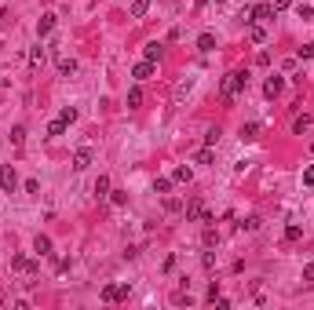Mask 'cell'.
<instances>
[{
  "label": "cell",
  "mask_w": 314,
  "mask_h": 310,
  "mask_svg": "<svg viewBox=\"0 0 314 310\" xmlns=\"http://www.w3.org/2000/svg\"><path fill=\"white\" fill-rule=\"evenodd\" d=\"M281 88H285V77H278V73H271V77L263 80V95H267V99H278Z\"/></svg>",
  "instance_id": "cell-5"
},
{
  "label": "cell",
  "mask_w": 314,
  "mask_h": 310,
  "mask_svg": "<svg viewBox=\"0 0 314 310\" xmlns=\"http://www.w3.org/2000/svg\"><path fill=\"white\" fill-rule=\"evenodd\" d=\"M252 18H256V22H271V18H274V7H271V4L252 7Z\"/></svg>",
  "instance_id": "cell-10"
},
{
  "label": "cell",
  "mask_w": 314,
  "mask_h": 310,
  "mask_svg": "<svg viewBox=\"0 0 314 310\" xmlns=\"http://www.w3.org/2000/svg\"><path fill=\"white\" fill-rule=\"evenodd\" d=\"M303 237V227L300 223H289V227H285V241H300Z\"/></svg>",
  "instance_id": "cell-21"
},
{
  "label": "cell",
  "mask_w": 314,
  "mask_h": 310,
  "mask_svg": "<svg viewBox=\"0 0 314 310\" xmlns=\"http://www.w3.org/2000/svg\"><path fill=\"white\" fill-rule=\"evenodd\" d=\"M0 186H4V194H15L18 175H15V168H11V164H4V168H0Z\"/></svg>",
  "instance_id": "cell-6"
},
{
  "label": "cell",
  "mask_w": 314,
  "mask_h": 310,
  "mask_svg": "<svg viewBox=\"0 0 314 310\" xmlns=\"http://www.w3.org/2000/svg\"><path fill=\"white\" fill-rule=\"evenodd\" d=\"M237 230H241V233H256V230H260V219H256V215H248V219L237 223Z\"/></svg>",
  "instance_id": "cell-16"
},
{
  "label": "cell",
  "mask_w": 314,
  "mask_h": 310,
  "mask_svg": "<svg viewBox=\"0 0 314 310\" xmlns=\"http://www.w3.org/2000/svg\"><path fill=\"white\" fill-rule=\"evenodd\" d=\"M91 161H95V150H91V146H80L77 154H73V168H77V172L91 168Z\"/></svg>",
  "instance_id": "cell-4"
},
{
  "label": "cell",
  "mask_w": 314,
  "mask_h": 310,
  "mask_svg": "<svg viewBox=\"0 0 314 310\" xmlns=\"http://www.w3.org/2000/svg\"><path fill=\"white\" fill-rule=\"evenodd\" d=\"M40 66H44V48H40V44H37V48L30 51V70L37 73V70H40Z\"/></svg>",
  "instance_id": "cell-14"
},
{
  "label": "cell",
  "mask_w": 314,
  "mask_h": 310,
  "mask_svg": "<svg viewBox=\"0 0 314 310\" xmlns=\"http://www.w3.org/2000/svg\"><path fill=\"white\" fill-rule=\"evenodd\" d=\"M55 62H59V70L66 73V77H70L73 70H77V62H73V59H66V55H59V59H55Z\"/></svg>",
  "instance_id": "cell-25"
},
{
  "label": "cell",
  "mask_w": 314,
  "mask_h": 310,
  "mask_svg": "<svg viewBox=\"0 0 314 310\" xmlns=\"http://www.w3.org/2000/svg\"><path fill=\"white\" fill-rule=\"evenodd\" d=\"M307 128H311V117H307V114H303V117H296V124H292V131H296V135H303Z\"/></svg>",
  "instance_id": "cell-29"
},
{
  "label": "cell",
  "mask_w": 314,
  "mask_h": 310,
  "mask_svg": "<svg viewBox=\"0 0 314 310\" xmlns=\"http://www.w3.org/2000/svg\"><path fill=\"white\" fill-rule=\"evenodd\" d=\"M33 248H37V256H48V252H51V237H44V233H40V237L33 241Z\"/></svg>",
  "instance_id": "cell-18"
},
{
  "label": "cell",
  "mask_w": 314,
  "mask_h": 310,
  "mask_svg": "<svg viewBox=\"0 0 314 310\" xmlns=\"http://www.w3.org/2000/svg\"><path fill=\"white\" fill-rule=\"evenodd\" d=\"M197 48L201 51H216V37H212V33H201L197 37Z\"/></svg>",
  "instance_id": "cell-17"
},
{
  "label": "cell",
  "mask_w": 314,
  "mask_h": 310,
  "mask_svg": "<svg viewBox=\"0 0 314 310\" xmlns=\"http://www.w3.org/2000/svg\"><path fill=\"white\" fill-rule=\"evenodd\" d=\"M248 40H252V44H263V40H267V30H263L260 22H252V26H248Z\"/></svg>",
  "instance_id": "cell-12"
},
{
  "label": "cell",
  "mask_w": 314,
  "mask_h": 310,
  "mask_svg": "<svg viewBox=\"0 0 314 310\" xmlns=\"http://www.w3.org/2000/svg\"><path fill=\"white\" fill-rule=\"evenodd\" d=\"M161 55H164V48H161V44H146V59H150V62H161Z\"/></svg>",
  "instance_id": "cell-20"
},
{
  "label": "cell",
  "mask_w": 314,
  "mask_h": 310,
  "mask_svg": "<svg viewBox=\"0 0 314 310\" xmlns=\"http://www.w3.org/2000/svg\"><path fill=\"white\" fill-rule=\"evenodd\" d=\"M154 66H157V62L143 59V62H139V66H135V70H132V77H135V80H146V77H154Z\"/></svg>",
  "instance_id": "cell-9"
},
{
  "label": "cell",
  "mask_w": 314,
  "mask_h": 310,
  "mask_svg": "<svg viewBox=\"0 0 314 310\" xmlns=\"http://www.w3.org/2000/svg\"><path fill=\"white\" fill-rule=\"evenodd\" d=\"M256 135H260V124H256V120H252V124H245V128H241V139H245V143H252Z\"/></svg>",
  "instance_id": "cell-26"
},
{
  "label": "cell",
  "mask_w": 314,
  "mask_h": 310,
  "mask_svg": "<svg viewBox=\"0 0 314 310\" xmlns=\"http://www.w3.org/2000/svg\"><path fill=\"white\" fill-rule=\"evenodd\" d=\"M201 267L212 270V267H216V256H212V252H205V256H201Z\"/></svg>",
  "instance_id": "cell-35"
},
{
  "label": "cell",
  "mask_w": 314,
  "mask_h": 310,
  "mask_svg": "<svg viewBox=\"0 0 314 310\" xmlns=\"http://www.w3.org/2000/svg\"><path fill=\"white\" fill-rule=\"evenodd\" d=\"M11 270H18V274H37V259H30V256H11Z\"/></svg>",
  "instance_id": "cell-7"
},
{
  "label": "cell",
  "mask_w": 314,
  "mask_h": 310,
  "mask_svg": "<svg viewBox=\"0 0 314 310\" xmlns=\"http://www.w3.org/2000/svg\"><path fill=\"white\" fill-rule=\"evenodd\" d=\"M190 88H194V77H179V80H175V88H172V99H175V102L187 99V95H190Z\"/></svg>",
  "instance_id": "cell-8"
},
{
  "label": "cell",
  "mask_w": 314,
  "mask_h": 310,
  "mask_svg": "<svg viewBox=\"0 0 314 310\" xmlns=\"http://www.w3.org/2000/svg\"><path fill=\"white\" fill-rule=\"evenodd\" d=\"M201 245H205V248L219 245V230H216V227H205V233H201Z\"/></svg>",
  "instance_id": "cell-13"
},
{
  "label": "cell",
  "mask_w": 314,
  "mask_h": 310,
  "mask_svg": "<svg viewBox=\"0 0 314 310\" xmlns=\"http://www.w3.org/2000/svg\"><path fill=\"white\" fill-rule=\"evenodd\" d=\"M300 59H314V40H311V44H303V48H300Z\"/></svg>",
  "instance_id": "cell-36"
},
{
  "label": "cell",
  "mask_w": 314,
  "mask_h": 310,
  "mask_svg": "<svg viewBox=\"0 0 314 310\" xmlns=\"http://www.w3.org/2000/svg\"><path fill=\"white\" fill-rule=\"evenodd\" d=\"M62 120H66V124H73V120H77V110H73V106H66V110H62V114H59Z\"/></svg>",
  "instance_id": "cell-31"
},
{
  "label": "cell",
  "mask_w": 314,
  "mask_h": 310,
  "mask_svg": "<svg viewBox=\"0 0 314 310\" xmlns=\"http://www.w3.org/2000/svg\"><path fill=\"white\" fill-rule=\"evenodd\" d=\"M303 281H307V285H314V263H307V267H303Z\"/></svg>",
  "instance_id": "cell-37"
},
{
  "label": "cell",
  "mask_w": 314,
  "mask_h": 310,
  "mask_svg": "<svg viewBox=\"0 0 314 310\" xmlns=\"http://www.w3.org/2000/svg\"><path fill=\"white\" fill-rule=\"evenodd\" d=\"M289 4H292V0H274L271 7H274V15H278V11H285V7H289Z\"/></svg>",
  "instance_id": "cell-39"
},
{
  "label": "cell",
  "mask_w": 314,
  "mask_h": 310,
  "mask_svg": "<svg viewBox=\"0 0 314 310\" xmlns=\"http://www.w3.org/2000/svg\"><path fill=\"white\" fill-rule=\"evenodd\" d=\"M172 190V179H154V194H168Z\"/></svg>",
  "instance_id": "cell-30"
},
{
  "label": "cell",
  "mask_w": 314,
  "mask_h": 310,
  "mask_svg": "<svg viewBox=\"0 0 314 310\" xmlns=\"http://www.w3.org/2000/svg\"><path fill=\"white\" fill-rule=\"evenodd\" d=\"M245 84H248V73H245V70L227 73V77H223V84H219V99H223V102H234V99L245 91Z\"/></svg>",
  "instance_id": "cell-1"
},
{
  "label": "cell",
  "mask_w": 314,
  "mask_h": 310,
  "mask_svg": "<svg viewBox=\"0 0 314 310\" xmlns=\"http://www.w3.org/2000/svg\"><path fill=\"white\" fill-rule=\"evenodd\" d=\"M172 179H175V183H190V179H194L190 164H179V168H175V172H172Z\"/></svg>",
  "instance_id": "cell-15"
},
{
  "label": "cell",
  "mask_w": 314,
  "mask_h": 310,
  "mask_svg": "<svg viewBox=\"0 0 314 310\" xmlns=\"http://www.w3.org/2000/svg\"><path fill=\"white\" fill-rule=\"evenodd\" d=\"M110 194V179H106V175H99V179H95V197H106Z\"/></svg>",
  "instance_id": "cell-27"
},
{
  "label": "cell",
  "mask_w": 314,
  "mask_h": 310,
  "mask_svg": "<svg viewBox=\"0 0 314 310\" xmlns=\"http://www.w3.org/2000/svg\"><path fill=\"white\" fill-rule=\"evenodd\" d=\"M205 143H208V146H216V143H219V128H208V135H205Z\"/></svg>",
  "instance_id": "cell-34"
},
{
  "label": "cell",
  "mask_w": 314,
  "mask_h": 310,
  "mask_svg": "<svg viewBox=\"0 0 314 310\" xmlns=\"http://www.w3.org/2000/svg\"><path fill=\"white\" fill-rule=\"evenodd\" d=\"M216 4H223V0H216Z\"/></svg>",
  "instance_id": "cell-43"
},
{
  "label": "cell",
  "mask_w": 314,
  "mask_h": 310,
  "mask_svg": "<svg viewBox=\"0 0 314 310\" xmlns=\"http://www.w3.org/2000/svg\"><path fill=\"white\" fill-rule=\"evenodd\" d=\"M11 143H15V146H22V143H26V128H22V124H15V128H11Z\"/></svg>",
  "instance_id": "cell-28"
},
{
  "label": "cell",
  "mask_w": 314,
  "mask_h": 310,
  "mask_svg": "<svg viewBox=\"0 0 314 310\" xmlns=\"http://www.w3.org/2000/svg\"><path fill=\"white\" fill-rule=\"evenodd\" d=\"M0 88H4V77H0Z\"/></svg>",
  "instance_id": "cell-41"
},
{
  "label": "cell",
  "mask_w": 314,
  "mask_h": 310,
  "mask_svg": "<svg viewBox=\"0 0 314 310\" xmlns=\"http://www.w3.org/2000/svg\"><path fill=\"white\" fill-rule=\"evenodd\" d=\"M150 11V0H132V18H143Z\"/></svg>",
  "instance_id": "cell-19"
},
{
  "label": "cell",
  "mask_w": 314,
  "mask_h": 310,
  "mask_svg": "<svg viewBox=\"0 0 314 310\" xmlns=\"http://www.w3.org/2000/svg\"><path fill=\"white\" fill-rule=\"evenodd\" d=\"M139 106H143V91L132 88V91H128V110H139Z\"/></svg>",
  "instance_id": "cell-23"
},
{
  "label": "cell",
  "mask_w": 314,
  "mask_h": 310,
  "mask_svg": "<svg viewBox=\"0 0 314 310\" xmlns=\"http://www.w3.org/2000/svg\"><path fill=\"white\" fill-rule=\"evenodd\" d=\"M55 30V15H40V22H37V37H48Z\"/></svg>",
  "instance_id": "cell-11"
},
{
  "label": "cell",
  "mask_w": 314,
  "mask_h": 310,
  "mask_svg": "<svg viewBox=\"0 0 314 310\" xmlns=\"http://www.w3.org/2000/svg\"><path fill=\"white\" fill-rule=\"evenodd\" d=\"M110 201H114V204H124L128 194H124V190H110Z\"/></svg>",
  "instance_id": "cell-32"
},
{
  "label": "cell",
  "mask_w": 314,
  "mask_h": 310,
  "mask_svg": "<svg viewBox=\"0 0 314 310\" xmlns=\"http://www.w3.org/2000/svg\"><path fill=\"white\" fill-rule=\"evenodd\" d=\"M128 292H132V285L121 281V285H106L99 296H103V303H121V299H128Z\"/></svg>",
  "instance_id": "cell-2"
},
{
  "label": "cell",
  "mask_w": 314,
  "mask_h": 310,
  "mask_svg": "<svg viewBox=\"0 0 314 310\" xmlns=\"http://www.w3.org/2000/svg\"><path fill=\"white\" fill-rule=\"evenodd\" d=\"M303 186H314V164L303 168Z\"/></svg>",
  "instance_id": "cell-33"
},
{
  "label": "cell",
  "mask_w": 314,
  "mask_h": 310,
  "mask_svg": "<svg viewBox=\"0 0 314 310\" xmlns=\"http://www.w3.org/2000/svg\"><path fill=\"white\" fill-rule=\"evenodd\" d=\"M187 219H201V223H212V215L205 212V201H201V197H194V201H187Z\"/></svg>",
  "instance_id": "cell-3"
},
{
  "label": "cell",
  "mask_w": 314,
  "mask_h": 310,
  "mask_svg": "<svg viewBox=\"0 0 314 310\" xmlns=\"http://www.w3.org/2000/svg\"><path fill=\"white\" fill-rule=\"evenodd\" d=\"M311 150H314V139H311Z\"/></svg>",
  "instance_id": "cell-42"
},
{
  "label": "cell",
  "mask_w": 314,
  "mask_h": 310,
  "mask_svg": "<svg viewBox=\"0 0 314 310\" xmlns=\"http://www.w3.org/2000/svg\"><path fill=\"white\" fill-rule=\"evenodd\" d=\"M300 18L307 22V18H314V7H307V4H300Z\"/></svg>",
  "instance_id": "cell-38"
},
{
  "label": "cell",
  "mask_w": 314,
  "mask_h": 310,
  "mask_svg": "<svg viewBox=\"0 0 314 310\" xmlns=\"http://www.w3.org/2000/svg\"><path fill=\"white\" fill-rule=\"evenodd\" d=\"M7 22V11H4V7H0V26H4Z\"/></svg>",
  "instance_id": "cell-40"
},
{
  "label": "cell",
  "mask_w": 314,
  "mask_h": 310,
  "mask_svg": "<svg viewBox=\"0 0 314 310\" xmlns=\"http://www.w3.org/2000/svg\"><path fill=\"white\" fill-rule=\"evenodd\" d=\"M66 128H70V124H66V120H62V117H55V120H51V124H48V135L55 139V135H62V131H66Z\"/></svg>",
  "instance_id": "cell-22"
},
{
  "label": "cell",
  "mask_w": 314,
  "mask_h": 310,
  "mask_svg": "<svg viewBox=\"0 0 314 310\" xmlns=\"http://www.w3.org/2000/svg\"><path fill=\"white\" fill-rule=\"evenodd\" d=\"M197 164H212L216 161V154H212V146H205V150H197V157H194Z\"/></svg>",
  "instance_id": "cell-24"
}]
</instances>
